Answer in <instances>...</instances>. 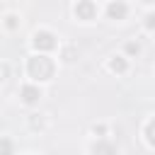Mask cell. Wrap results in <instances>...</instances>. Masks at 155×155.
I'll list each match as a JSON object with an SVG mask.
<instances>
[{
  "label": "cell",
  "instance_id": "obj_6",
  "mask_svg": "<svg viewBox=\"0 0 155 155\" xmlns=\"http://www.w3.org/2000/svg\"><path fill=\"white\" fill-rule=\"evenodd\" d=\"M145 138H148L150 145H155V119L148 121V126H145Z\"/></svg>",
  "mask_w": 155,
  "mask_h": 155
},
{
  "label": "cell",
  "instance_id": "obj_4",
  "mask_svg": "<svg viewBox=\"0 0 155 155\" xmlns=\"http://www.w3.org/2000/svg\"><path fill=\"white\" fill-rule=\"evenodd\" d=\"M126 12H128V7H126V2H121V0H114V2L107 5V15H109V19H124Z\"/></svg>",
  "mask_w": 155,
  "mask_h": 155
},
{
  "label": "cell",
  "instance_id": "obj_5",
  "mask_svg": "<svg viewBox=\"0 0 155 155\" xmlns=\"http://www.w3.org/2000/svg\"><path fill=\"white\" fill-rule=\"evenodd\" d=\"M39 97H41L39 87H34V85H27V87H22V99H24L27 104H34V102H39Z\"/></svg>",
  "mask_w": 155,
  "mask_h": 155
},
{
  "label": "cell",
  "instance_id": "obj_11",
  "mask_svg": "<svg viewBox=\"0 0 155 155\" xmlns=\"http://www.w3.org/2000/svg\"><path fill=\"white\" fill-rule=\"evenodd\" d=\"M145 2H155V0H145Z\"/></svg>",
  "mask_w": 155,
  "mask_h": 155
},
{
  "label": "cell",
  "instance_id": "obj_1",
  "mask_svg": "<svg viewBox=\"0 0 155 155\" xmlns=\"http://www.w3.org/2000/svg\"><path fill=\"white\" fill-rule=\"evenodd\" d=\"M27 73L34 80H48L53 75V61L46 56H31L27 61Z\"/></svg>",
  "mask_w": 155,
  "mask_h": 155
},
{
  "label": "cell",
  "instance_id": "obj_3",
  "mask_svg": "<svg viewBox=\"0 0 155 155\" xmlns=\"http://www.w3.org/2000/svg\"><path fill=\"white\" fill-rule=\"evenodd\" d=\"M31 44L36 51H51V48H56V36L51 31H36Z\"/></svg>",
  "mask_w": 155,
  "mask_h": 155
},
{
  "label": "cell",
  "instance_id": "obj_10",
  "mask_svg": "<svg viewBox=\"0 0 155 155\" xmlns=\"http://www.w3.org/2000/svg\"><path fill=\"white\" fill-rule=\"evenodd\" d=\"M126 51H128V53H138V51H140V46L131 41V44H126Z\"/></svg>",
  "mask_w": 155,
  "mask_h": 155
},
{
  "label": "cell",
  "instance_id": "obj_9",
  "mask_svg": "<svg viewBox=\"0 0 155 155\" xmlns=\"http://www.w3.org/2000/svg\"><path fill=\"white\" fill-rule=\"evenodd\" d=\"M145 27H148L150 31L155 29V15H145Z\"/></svg>",
  "mask_w": 155,
  "mask_h": 155
},
{
  "label": "cell",
  "instance_id": "obj_7",
  "mask_svg": "<svg viewBox=\"0 0 155 155\" xmlns=\"http://www.w3.org/2000/svg\"><path fill=\"white\" fill-rule=\"evenodd\" d=\"M109 65H111L114 73H126V61H124V58H114Z\"/></svg>",
  "mask_w": 155,
  "mask_h": 155
},
{
  "label": "cell",
  "instance_id": "obj_2",
  "mask_svg": "<svg viewBox=\"0 0 155 155\" xmlns=\"http://www.w3.org/2000/svg\"><path fill=\"white\" fill-rule=\"evenodd\" d=\"M75 17H78V19H85V22L94 19V17H97V5H94L92 0H78V5H75Z\"/></svg>",
  "mask_w": 155,
  "mask_h": 155
},
{
  "label": "cell",
  "instance_id": "obj_8",
  "mask_svg": "<svg viewBox=\"0 0 155 155\" xmlns=\"http://www.w3.org/2000/svg\"><path fill=\"white\" fill-rule=\"evenodd\" d=\"M94 153H114V148H111V145L99 143V145H94Z\"/></svg>",
  "mask_w": 155,
  "mask_h": 155
}]
</instances>
